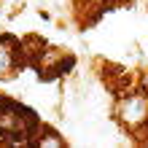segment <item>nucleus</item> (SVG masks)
Returning a JSON list of instances; mask_svg holds the SVG:
<instances>
[{
  "mask_svg": "<svg viewBox=\"0 0 148 148\" xmlns=\"http://www.w3.org/2000/svg\"><path fill=\"white\" fill-rule=\"evenodd\" d=\"M124 119L127 121H137V119H140L143 116V110H145V105H143V100H129L127 102V105H124Z\"/></svg>",
  "mask_w": 148,
  "mask_h": 148,
  "instance_id": "f257e3e1",
  "label": "nucleus"
}]
</instances>
